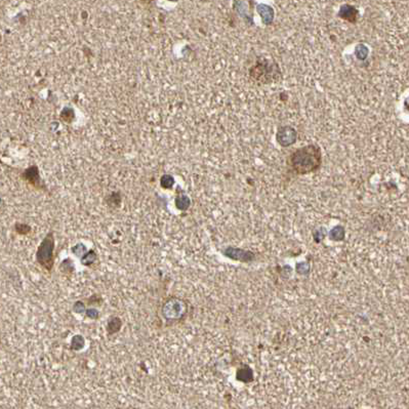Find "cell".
Instances as JSON below:
<instances>
[{
  "mask_svg": "<svg viewBox=\"0 0 409 409\" xmlns=\"http://www.w3.org/2000/svg\"><path fill=\"white\" fill-rule=\"evenodd\" d=\"M160 184H161V186H162V187H163L164 189H171V188L173 187V186L175 185V180H174V178H173L172 176L165 175V176H163V177L161 178Z\"/></svg>",
  "mask_w": 409,
  "mask_h": 409,
  "instance_id": "obj_13",
  "label": "cell"
},
{
  "mask_svg": "<svg viewBox=\"0 0 409 409\" xmlns=\"http://www.w3.org/2000/svg\"><path fill=\"white\" fill-rule=\"evenodd\" d=\"M176 203H177V207L178 208H180L182 210H185V209H187L190 205V199L187 196L182 195V196H179L177 198Z\"/></svg>",
  "mask_w": 409,
  "mask_h": 409,
  "instance_id": "obj_12",
  "label": "cell"
},
{
  "mask_svg": "<svg viewBox=\"0 0 409 409\" xmlns=\"http://www.w3.org/2000/svg\"><path fill=\"white\" fill-rule=\"evenodd\" d=\"M17 226L18 227H21V229H16V232L18 233V234H23V235H25V234H28L31 230H25V228H28L29 226H27V225H25V224H17Z\"/></svg>",
  "mask_w": 409,
  "mask_h": 409,
  "instance_id": "obj_15",
  "label": "cell"
},
{
  "mask_svg": "<svg viewBox=\"0 0 409 409\" xmlns=\"http://www.w3.org/2000/svg\"><path fill=\"white\" fill-rule=\"evenodd\" d=\"M345 235H346V232H345V228L343 226L334 227L328 233L329 238L331 240H334V241H342L345 238Z\"/></svg>",
  "mask_w": 409,
  "mask_h": 409,
  "instance_id": "obj_10",
  "label": "cell"
},
{
  "mask_svg": "<svg viewBox=\"0 0 409 409\" xmlns=\"http://www.w3.org/2000/svg\"><path fill=\"white\" fill-rule=\"evenodd\" d=\"M224 253L233 259L240 262H251L254 258V254L248 250H244L236 247H227L224 250Z\"/></svg>",
  "mask_w": 409,
  "mask_h": 409,
  "instance_id": "obj_5",
  "label": "cell"
},
{
  "mask_svg": "<svg viewBox=\"0 0 409 409\" xmlns=\"http://www.w3.org/2000/svg\"><path fill=\"white\" fill-rule=\"evenodd\" d=\"M322 162L321 149L317 145H307L293 151L287 158V163L296 175H308L317 172Z\"/></svg>",
  "mask_w": 409,
  "mask_h": 409,
  "instance_id": "obj_1",
  "label": "cell"
},
{
  "mask_svg": "<svg viewBox=\"0 0 409 409\" xmlns=\"http://www.w3.org/2000/svg\"><path fill=\"white\" fill-rule=\"evenodd\" d=\"M249 75L262 83H271L279 79L280 69L272 60L258 58L256 63L249 69Z\"/></svg>",
  "mask_w": 409,
  "mask_h": 409,
  "instance_id": "obj_2",
  "label": "cell"
},
{
  "mask_svg": "<svg viewBox=\"0 0 409 409\" xmlns=\"http://www.w3.org/2000/svg\"><path fill=\"white\" fill-rule=\"evenodd\" d=\"M62 118H63L65 121H68V122L72 121V119L74 118V112H73V110H72V109H69V108H65V109L63 110V112H62Z\"/></svg>",
  "mask_w": 409,
  "mask_h": 409,
  "instance_id": "obj_14",
  "label": "cell"
},
{
  "mask_svg": "<svg viewBox=\"0 0 409 409\" xmlns=\"http://www.w3.org/2000/svg\"><path fill=\"white\" fill-rule=\"evenodd\" d=\"M256 11L259 15H261L263 24H265L266 26H269L273 23L274 17H275V11L273 7L267 4H257Z\"/></svg>",
  "mask_w": 409,
  "mask_h": 409,
  "instance_id": "obj_7",
  "label": "cell"
},
{
  "mask_svg": "<svg viewBox=\"0 0 409 409\" xmlns=\"http://www.w3.org/2000/svg\"><path fill=\"white\" fill-rule=\"evenodd\" d=\"M54 236L50 231L46 234L36 251L37 263L49 273L52 271L54 266Z\"/></svg>",
  "mask_w": 409,
  "mask_h": 409,
  "instance_id": "obj_3",
  "label": "cell"
},
{
  "mask_svg": "<svg viewBox=\"0 0 409 409\" xmlns=\"http://www.w3.org/2000/svg\"><path fill=\"white\" fill-rule=\"evenodd\" d=\"M338 15L343 18V20L352 23V24H355L358 20V16H359V10L356 6L354 5H351V4H343L340 7V10L338 12Z\"/></svg>",
  "mask_w": 409,
  "mask_h": 409,
  "instance_id": "obj_6",
  "label": "cell"
},
{
  "mask_svg": "<svg viewBox=\"0 0 409 409\" xmlns=\"http://www.w3.org/2000/svg\"><path fill=\"white\" fill-rule=\"evenodd\" d=\"M297 266H300V267H302V270H300V271H297L299 273H301V274H304V273H308L309 272V269H310V266L307 264V263H300L299 265Z\"/></svg>",
  "mask_w": 409,
  "mask_h": 409,
  "instance_id": "obj_16",
  "label": "cell"
},
{
  "mask_svg": "<svg viewBox=\"0 0 409 409\" xmlns=\"http://www.w3.org/2000/svg\"><path fill=\"white\" fill-rule=\"evenodd\" d=\"M368 53L369 49L365 44H358L355 47V57L360 61H364L368 57Z\"/></svg>",
  "mask_w": 409,
  "mask_h": 409,
  "instance_id": "obj_11",
  "label": "cell"
},
{
  "mask_svg": "<svg viewBox=\"0 0 409 409\" xmlns=\"http://www.w3.org/2000/svg\"><path fill=\"white\" fill-rule=\"evenodd\" d=\"M252 379H253V373L248 366H244L243 368H240L237 371V380L241 382L248 383V382H251Z\"/></svg>",
  "mask_w": 409,
  "mask_h": 409,
  "instance_id": "obj_9",
  "label": "cell"
},
{
  "mask_svg": "<svg viewBox=\"0 0 409 409\" xmlns=\"http://www.w3.org/2000/svg\"><path fill=\"white\" fill-rule=\"evenodd\" d=\"M296 138H297L296 131L289 125L280 126L278 128L277 134H276V139H277L278 144L283 148L292 146L296 142Z\"/></svg>",
  "mask_w": 409,
  "mask_h": 409,
  "instance_id": "obj_4",
  "label": "cell"
},
{
  "mask_svg": "<svg viewBox=\"0 0 409 409\" xmlns=\"http://www.w3.org/2000/svg\"><path fill=\"white\" fill-rule=\"evenodd\" d=\"M24 178L32 186H35V187H40V178L38 174V169H37L36 166H32L30 167V169H28L24 174Z\"/></svg>",
  "mask_w": 409,
  "mask_h": 409,
  "instance_id": "obj_8",
  "label": "cell"
}]
</instances>
